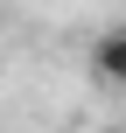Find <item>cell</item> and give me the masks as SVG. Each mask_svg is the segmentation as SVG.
Returning <instances> with one entry per match:
<instances>
[{
  "label": "cell",
  "instance_id": "1",
  "mask_svg": "<svg viewBox=\"0 0 126 133\" xmlns=\"http://www.w3.org/2000/svg\"><path fill=\"white\" fill-rule=\"evenodd\" d=\"M84 63H91V77H98L105 91H126V28H98Z\"/></svg>",
  "mask_w": 126,
  "mask_h": 133
}]
</instances>
